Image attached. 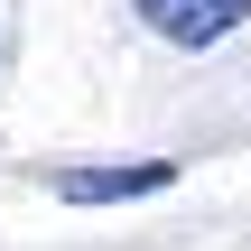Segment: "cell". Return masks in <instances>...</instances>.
Masks as SVG:
<instances>
[{
	"mask_svg": "<svg viewBox=\"0 0 251 251\" xmlns=\"http://www.w3.org/2000/svg\"><path fill=\"white\" fill-rule=\"evenodd\" d=\"M130 9H140V28L168 37V47H224L251 19V0H130Z\"/></svg>",
	"mask_w": 251,
	"mask_h": 251,
	"instance_id": "cell-1",
	"label": "cell"
},
{
	"mask_svg": "<svg viewBox=\"0 0 251 251\" xmlns=\"http://www.w3.org/2000/svg\"><path fill=\"white\" fill-rule=\"evenodd\" d=\"M177 186L168 158H130V168H56V205H130V196H158Z\"/></svg>",
	"mask_w": 251,
	"mask_h": 251,
	"instance_id": "cell-2",
	"label": "cell"
}]
</instances>
